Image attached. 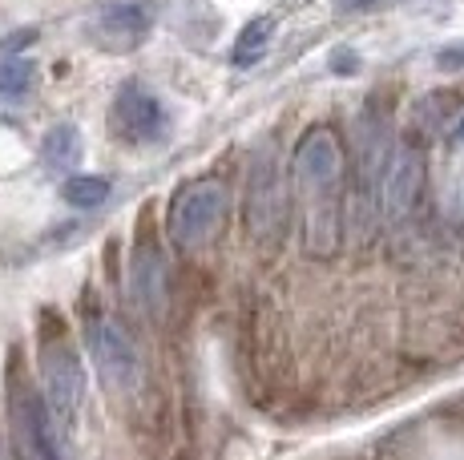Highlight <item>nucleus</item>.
Masks as SVG:
<instances>
[{"mask_svg":"<svg viewBox=\"0 0 464 460\" xmlns=\"http://www.w3.org/2000/svg\"><path fill=\"white\" fill-rule=\"evenodd\" d=\"M291 186H295L303 246L315 259H332L343 238V146L335 129H307L291 162Z\"/></svg>","mask_w":464,"mask_h":460,"instance_id":"obj_1","label":"nucleus"},{"mask_svg":"<svg viewBox=\"0 0 464 460\" xmlns=\"http://www.w3.org/2000/svg\"><path fill=\"white\" fill-rule=\"evenodd\" d=\"M41 396H44V408L53 416V428H57L61 445L73 453V432L77 420H82V404H85V368L82 356L69 348V340L57 331L44 335L41 343Z\"/></svg>","mask_w":464,"mask_h":460,"instance_id":"obj_2","label":"nucleus"},{"mask_svg":"<svg viewBox=\"0 0 464 460\" xmlns=\"http://www.w3.org/2000/svg\"><path fill=\"white\" fill-rule=\"evenodd\" d=\"M388 162V118L376 110H363L360 121H355V194L352 210H347L355 238H368L380 218V186Z\"/></svg>","mask_w":464,"mask_h":460,"instance_id":"obj_3","label":"nucleus"},{"mask_svg":"<svg viewBox=\"0 0 464 460\" xmlns=\"http://www.w3.org/2000/svg\"><path fill=\"white\" fill-rule=\"evenodd\" d=\"M287 226V178L275 141H258L246 170V235L258 246H275Z\"/></svg>","mask_w":464,"mask_h":460,"instance_id":"obj_4","label":"nucleus"},{"mask_svg":"<svg viewBox=\"0 0 464 460\" xmlns=\"http://www.w3.org/2000/svg\"><path fill=\"white\" fill-rule=\"evenodd\" d=\"M227 206H230V194L222 182L198 178V182L182 186V190L174 194V202H169V218H166L174 246L194 251V246L210 243L214 230L227 218Z\"/></svg>","mask_w":464,"mask_h":460,"instance_id":"obj_5","label":"nucleus"},{"mask_svg":"<svg viewBox=\"0 0 464 460\" xmlns=\"http://www.w3.org/2000/svg\"><path fill=\"white\" fill-rule=\"evenodd\" d=\"M8 408H13V428L29 460H73L65 445H61L53 416L44 408L41 388H33L24 376L8 371Z\"/></svg>","mask_w":464,"mask_h":460,"instance_id":"obj_6","label":"nucleus"},{"mask_svg":"<svg viewBox=\"0 0 464 460\" xmlns=\"http://www.w3.org/2000/svg\"><path fill=\"white\" fill-rule=\"evenodd\" d=\"M85 348H89V359H93L97 376H102L113 392H133V388L141 384V376H146L133 340L110 315H102V311L85 315Z\"/></svg>","mask_w":464,"mask_h":460,"instance_id":"obj_7","label":"nucleus"},{"mask_svg":"<svg viewBox=\"0 0 464 460\" xmlns=\"http://www.w3.org/2000/svg\"><path fill=\"white\" fill-rule=\"evenodd\" d=\"M110 129L126 146H158L169 138V113L154 90H146L141 81H126L113 97Z\"/></svg>","mask_w":464,"mask_h":460,"instance_id":"obj_8","label":"nucleus"},{"mask_svg":"<svg viewBox=\"0 0 464 460\" xmlns=\"http://www.w3.org/2000/svg\"><path fill=\"white\" fill-rule=\"evenodd\" d=\"M420 182H424V154L416 146H400L392 154L388 170H383V186H380L383 223H404L412 215L416 198H420Z\"/></svg>","mask_w":464,"mask_h":460,"instance_id":"obj_9","label":"nucleus"},{"mask_svg":"<svg viewBox=\"0 0 464 460\" xmlns=\"http://www.w3.org/2000/svg\"><path fill=\"white\" fill-rule=\"evenodd\" d=\"M154 24V8L141 0H113L97 13L93 37L105 41V49H138Z\"/></svg>","mask_w":464,"mask_h":460,"instance_id":"obj_10","label":"nucleus"},{"mask_svg":"<svg viewBox=\"0 0 464 460\" xmlns=\"http://www.w3.org/2000/svg\"><path fill=\"white\" fill-rule=\"evenodd\" d=\"M130 291L133 303L141 307L146 315H162L166 307V263L158 246H138L130 263Z\"/></svg>","mask_w":464,"mask_h":460,"instance_id":"obj_11","label":"nucleus"},{"mask_svg":"<svg viewBox=\"0 0 464 460\" xmlns=\"http://www.w3.org/2000/svg\"><path fill=\"white\" fill-rule=\"evenodd\" d=\"M41 162L57 174H69L82 162V129L73 121H57L41 141Z\"/></svg>","mask_w":464,"mask_h":460,"instance_id":"obj_12","label":"nucleus"},{"mask_svg":"<svg viewBox=\"0 0 464 460\" xmlns=\"http://www.w3.org/2000/svg\"><path fill=\"white\" fill-rule=\"evenodd\" d=\"M37 85V65L29 57H8L0 61V101L5 105H16L33 93Z\"/></svg>","mask_w":464,"mask_h":460,"instance_id":"obj_13","label":"nucleus"},{"mask_svg":"<svg viewBox=\"0 0 464 460\" xmlns=\"http://www.w3.org/2000/svg\"><path fill=\"white\" fill-rule=\"evenodd\" d=\"M61 198L77 210H93L110 198V178H97V174H73L61 186Z\"/></svg>","mask_w":464,"mask_h":460,"instance_id":"obj_14","label":"nucleus"},{"mask_svg":"<svg viewBox=\"0 0 464 460\" xmlns=\"http://www.w3.org/2000/svg\"><path fill=\"white\" fill-rule=\"evenodd\" d=\"M271 33H275V21H271V16H258V21L246 24V29L238 33V45H235V65H238V69L255 65V61L263 57V49H266V41H271Z\"/></svg>","mask_w":464,"mask_h":460,"instance_id":"obj_15","label":"nucleus"},{"mask_svg":"<svg viewBox=\"0 0 464 460\" xmlns=\"http://www.w3.org/2000/svg\"><path fill=\"white\" fill-rule=\"evenodd\" d=\"M436 65L440 69H460L464 65V49H444L440 57H436Z\"/></svg>","mask_w":464,"mask_h":460,"instance_id":"obj_16","label":"nucleus"},{"mask_svg":"<svg viewBox=\"0 0 464 460\" xmlns=\"http://www.w3.org/2000/svg\"><path fill=\"white\" fill-rule=\"evenodd\" d=\"M0 460H16L13 453H8V445H5V440H0Z\"/></svg>","mask_w":464,"mask_h":460,"instance_id":"obj_17","label":"nucleus"}]
</instances>
